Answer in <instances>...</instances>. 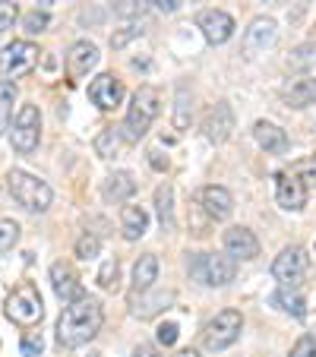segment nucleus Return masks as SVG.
Here are the masks:
<instances>
[{"mask_svg":"<svg viewBox=\"0 0 316 357\" xmlns=\"http://www.w3.org/2000/svg\"><path fill=\"white\" fill-rule=\"evenodd\" d=\"M101 323H105L101 303L95 297H80V301L63 307L61 319H57V342L63 348H82L86 342H92L98 335Z\"/></svg>","mask_w":316,"mask_h":357,"instance_id":"nucleus-1","label":"nucleus"},{"mask_svg":"<svg viewBox=\"0 0 316 357\" xmlns=\"http://www.w3.org/2000/svg\"><path fill=\"white\" fill-rule=\"evenodd\" d=\"M7 187H10V196H13L26 212H47L51 209V202H54L51 187H47L41 177L26 174V171H10Z\"/></svg>","mask_w":316,"mask_h":357,"instance_id":"nucleus-2","label":"nucleus"},{"mask_svg":"<svg viewBox=\"0 0 316 357\" xmlns=\"http://www.w3.org/2000/svg\"><path fill=\"white\" fill-rule=\"evenodd\" d=\"M158 89L152 86H140L133 95V105H130L127 111V121H123V136H127L130 142H140L142 136L149 133V127H152V121L158 117Z\"/></svg>","mask_w":316,"mask_h":357,"instance_id":"nucleus-3","label":"nucleus"},{"mask_svg":"<svg viewBox=\"0 0 316 357\" xmlns=\"http://www.w3.org/2000/svg\"><path fill=\"white\" fill-rule=\"evenodd\" d=\"M190 275L196 282L209 284V288H225V284L234 282L237 275V259H231L228 253H196L190 259Z\"/></svg>","mask_w":316,"mask_h":357,"instance_id":"nucleus-4","label":"nucleus"},{"mask_svg":"<svg viewBox=\"0 0 316 357\" xmlns=\"http://www.w3.org/2000/svg\"><path fill=\"white\" fill-rule=\"evenodd\" d=\"M241 329H243V317L237 310H222L206 323L202 329V344L206 351H225L241 338Z\"/></svg>","mask_w":316,"mask_h":357,"instance_id":"nucleus-5","label":"nucleus"},{"mask_svg":"<svg viewBox=\"0 0 316 357\" xmlns=\"http://www.w3.org/2000/svg\"><path fill=\"white\" fill-rule=\"evenodd\" d=\"M45 317V307H41V294L35 284H20L13 294L7 297V319L16 326H35Z\"/></svg>","mask_w":316,"mask_h":357,"instance_id":"nucleus-6","label":"nucleus"},{"mask_svg":"<svg viewBox=\"0 0 316 357\" xmlns=\"http://www.w3.org/2000/svg\"><path fill=\"white\" fill-rule=\"evenodd\" d=\"M38 136H41V114L35 105H22L20 114L13 121V130H10V142L20 155H29L35 146H38Z\"/></svg>","mask_w":316,"mask_h":357,"instance_id":"nucleus-7","label":"nucleus"},{"mask_svg":"<svg viewBox=\"0 0 316 357\" xmlns=\"http://www.w3.org/2000/svg\"><path fill=\"white\" fill-rule=\"evenodd\" d=\"M310 269V257L303 247H285L272 263V275L282 284H297Z\"/></svg>","mask_w":316,"mask_h":357,"instance_id":"nucleus-8","label":"nucleus"},{"mask_svg":"<svg viewBox=\"0 0 316 357\" xmlns=\"http://www.w3.org/2000/svg\"><path fill=\"white\" fill-rule=\"evenodd\" d=\"M35 61H38V47L32 45V41H13V45L0 54V73L7 76H26L32 73Z\"/></svg>","mask_w":316,"mask_h":357,"instance_id":"nucleus-9","label":"nucleus"},{"mask_svg":"<svg viewBox=\"0 0 316 357\" xmlns=\"http://www.w3.org/2000/svg\"><path fill=\"white\" fill-rule=\"evenodd\" d=\"M89 98H92V105H98L101 111L121 108V101H123V82L117 79L114 73L95 76V79L89 82Z\"/></svg>","mask_w":316,"mask_h":357,"instance_id":"nucleus-10","label":"nucleus"},{"mask_svg":"<svg viewBox=\"0 0 316 357\" xmlns=\"http://www.w3.org/2000/svg\"><path fill=\"white\" fill-rule=\"evenodd\" d=\"M202 130H206V139L212 146H222V142L231 139V133H234V111H231L228 101H218L216 108H209Z\"/></svg>","mask_w":316,"mask_h":357,"instance_id":"nucleus-11","label":"nucleus"},{"mask_svg":"<svg viewBox=\"0 0 316 357\" xmlns=\"http://www.w3.org/2000/svg\"><path fill=\"white\" fill-rule=\"evenodd\" d=\"M276 199L285 212H301L303 202H307V187L297 174H288V171H278L276 174Z\"/></svg>","mask_w":316,"mask_h":357,"instance_id":"nucleus-12","label":"nucleus"},{"mask_svg":"<svg viewBox=\"0 0 316 357\" xmlns=\"http://www.w3.org/2000/svg\"><path fill=\"white\" fill-rule=\"evenodd\" d=\"M200 29H202V35H206L209 45H225V41L234 35L237 26L225 10H206V13L200 16Z\"/></svg>","mask_w":316,"mask_h":357,"instance_id":"nucleus-13","label":"nucleus"},{"mask_svg":"<svg viewBox=\"0 0 316 357\" xmlns=\"http://www.w3.org/2000/svg\"><path fill=\"white\" fill-rule=\"evenodd\" d=\"M225 253L231 259H256L259 257V241L250 228H231L225 231Z\"/></svg>","mask_w":316,"mask_h":357,"instance_id":"nucleus-14","label":"nucleus"},{"mask_svg":"<svg viewBox=\"0 0 316 357\" xmlns=\"http://www.w3.org/2000/svg\"><path fill=\"white\" fill-rule=\"evenodd\" d=\"M200 199L212 222H225V218H231V212H234V196L225 187H216V183H212V187H202Z\"/></svg>","mask_w":316,"mask_h":357,"instance_id":"nucleus-15","label":"nucleus"},{"mask_svg":"<svg viewBox=\"0 0 316 357\" xmlns=\"http://www.w3.org/2000/svg\"><path fill=\"white\" fill-rule=\"evenodd\" d=\"M51 284H54V294L61 297V301H67V303H73V301H80V297H86V294H82L80 275H76L70 266H63V263H54V266H51Z\"/></svg>","mask_w":316,"mask_h":357,"instance_id":"nucleus-16","label":"nucleus"},{"mask_svg":"<svg viewBox=\"0 0 316 357\" xmlns=\"http://www.w3.org/2000/svg\"><path fill=\"white\" fill-rule=\"evenodd\" d=\"M278 38V29L272 20H253L243 35V47H247V54H256V51H266L269 45H276Z\"/></svg>","mask_w":316,"mask_h":357,"instance_id":"nucleus-17","label":"nucleus"},{"mask_svg":"<svg viewBox=\"0 0 316 357\" xmlns=\"http://www.w3.org/2000/svg\"><path fill=\"white\" fill-rule=\"evenodd\" d=\"M253 139L259 142V149H266V152H272V155H282L285 149H288V133H285L282 127H276V123H269V121H256L253 123Z\"/></svg>","mask_w":316,"mask_h":357,"instance_id":"nucleus-18","label":"nucleus"},{"mask_svg":"<svg viewBox=\"0 0 316 357\" xmlns=\"http://www.w3.org/2000/svg\"><path fill=\"white\" fill-rule=\"evenodd\" d=\"M155 282H158V257L146 253V257H140L133 266V291H130V297L146 294Z\"/></svg>","mask_w":316,"mask_h":357,"instance_id":"nucleus-19","label":"nucleus"},{"mask_svg":"<svg viewBox=\"0 0 316 357\" xmlns=\"http://www.w3.org/2000/svg\"><path fill=\"white\" fill-rule=\"evenodd\" d=\"M95 63H98V47H95L92 41H76V45L70 47L67 67H70L73 76H86Z\"/></svg>","mask_w":316,"mask_h":357,"instance_id":"nucleus-20","label":"nucleus"},{"mask_svg":"<svg viewBox=\"0 0 316 357\" xmlns=\"http://www.w3.org/2000/svg\"><path fill=\"white\" fill-rule=\"evenodd\" d=\"M105 199L108 202H123V199H130V196L136 193V181H133V174L130 171H114V174L105 181Z\"/></svg>","mask_w":316,"mask_h":357,"instance_id":"nucleus-21","label":"nucleus"},{"mask_svg":"<svg viewBox=\"0 0 316 357\" xmlns=\"http://www.w3.org/2000/svg\"><path fill=\"white\" fill-rule=\"evenodd\" d=\"M282 98H285V105H291V108H307V105H316V79L313 76H307V79L291 82V86L282 92Z\"/></svg>","mask_w":316,"mask_h":357,"instance_id":"nucleus-22","label":"nucleus"},{"mask_svg":"<svg viewBox=\"0 0 316 357\" xmlns=\"http://www.w3.org/2000/svg\"><path fill=\"white\" fill-rule=\"evenodd\" d=\"M272 303H276L278 310L291 313V317H307V301H303V294L294 288V284H282V288L272 294Z\"/></svg>","mask_w":316,"mask_h":357,"instance_id":"nucleus-23","label":"nucleus"},{"mask_svg":"<svg viewBox=\"0 0 316 357\" xmlns=\"http://www.w3.org/2000/svg\"><path fill=\"white\" fill-rule=\"evenodd\" d=\"M121 228L127 241H140L149 228V215L140 209V206H123L121 209Z\"/></svg>","mask_w":316,"mask_h":357,"instance_id":"nucleus-24","label":"nucleus"},{"mask_svg":"<svg viewBox=\"0 0 316 357\" xmlns=\"http://www.w3.org/2000/svg\"><path fill=\"white\" fill-rule=\"evenodd\" d=\"M155 206H158V222H162V228L174 231L177 218H174V187H171V183H162V187L155 190Z\"/></svg>","mask_w":316,"mask_h":357,"instance_id":"nucleus-25","label":"nucleus"},{"mask_svg":"<svg viewBox=\"0 0 316 357\" xmlns=\"http://www.w3.org/2000/svg\"><path fill=\"white\" fill-rule=\"evenodd\" d=\"M123 146V133L117 127H105L98 136H95V152L98 158H114Z\"/></svg>","mask_w":316,"mask_h":357,"instance_id":"nucleus-26","label":"nucleus"},{"mask_svg":"<svg viewBox=\"0 0 316 357\" xmlns=\"http://www.w3.org/2000/svg\"><path fill=\"white\" fill-rule=\"evenodd\" d=\"M174 301V294H155V297H149V301H130L133 303V317H140V319H149V317H155L158 310H168V303Z\"/></svg>","mask_w":316,"mask_h":357,"instance_id":"nucleus-27","label":"nucleus"},{"mask_svg":"<svg viewBox=\"0 0 316 357\" xmlns=\"http://www.w3.org/2000/svg\"><path fill=\"white\" fill-rule=\"evenodd\" d=\"M13 101H16V86L7 79H0V133L13 121Z\"/></svg>","mask_w":316,"mask_h":357,"instance_id":"nucleus-28","label":"nucleus"},{"mask_svg":"<svg viewBox=\"0 0 316 357\" xmlns=\"http://www.w3.org/2000/svg\"><path fill=\"white\" fill-rule=\"evenodd\" d=\"M288 67L291 70H310V67H316V41H310V45H301L297 51H291Z\"/></svg>","mask_w":316,"mask_h":357,"instance_id":"nucleus-29","label":"nucleus"},{"mask_svg":"<svg viewBox=\"0 0 316 357\" xmlns=\"http://www.w3.org/2000/svg\"><path fill=\"white\" fill-rule=\"evenodd\" d=\"M174 127L177 133H183V130L190 127V92L187 89H177V105H174Z\"/></svg>","mask_w":316,"mask_h":357,"instance_id":"nucleus-30","label":"nucleus"},{"mask_svg":"<svg viewBox=\"0 0 316 357\" xmlns=\"http://www.w3.org/2000/svg\"><path fill=\"white\" fill-rule=\"evenodd\" d=\"M149 3H152V0H114V13L121 16V20H140L149 10Z\"/></svg>","mask_w":316,"mask_h":357,"instance_id":"nucleus-31","label":"nucleus"},{"mask_svg":"<svg viewBox=\"0 0 316 357\" xmlns=\"http://www.w3.org/2000/svg\"><path fill=\"white\" fill-rule=\"evenodd\" d=\"M16 241H20V225L10 222V218H0V253L13 250Z\"/></svg>","mask_w":316,"mask_h":357,"instance_id":"nucleus-32","label":"nucleus"},{"mask_svg":"<svg viewBox=\"0 0 316 357\" xmlns=\"http://www.w3.org/2000/svg\"><path fill=\"white\" fill-rule=\"evenodd\" d=\"M98 247H101V241L86 231V234L76 241V257H80V259H95V257H98Z\"/></svg>","mask_w":316,"mask_h":357,"instance_id":"nucleus-33","label":"nucleus"},{"mask_svg":"<svg viewBox=\"0 0 316 357\" xmlns=\"http://www.w3.org/2000/svg\"><path fill=\"white\" fill-rule=\"evenodd\" d=\"M117 275H121V266H117V259H108V263L101 266V272H98V284L105 291L117 288Z\"/></svg>","mask_w":316,"mask_h":357,"instance_id":"nucleus-34","label":"nucleus"},{"mask_svg":"<svg viewBox=\"0 0 316 357\" xmlns=\"http://www.w3.org/2000/svg\"><path fill=\"white\" fill-rule=\"evenodd\" d=\"M291 357H316V335H301L291 348Z\"/></svg>","mask_w":316,"mask_h":357,"instance_id":"nucleus-35","label":"nucleus"},{"mask_svg":"<svg viewBox=\"0 0 316 357\" xmlns=\"http://www.w3.org/2000/svg\"><path fill=\"white\" fill-rule=\"evenodd\" d=\"M177 335H181V329H177L174 323H162L155 329V338H158V344H165V348H171V344L177 342Z\"/></svg>","mask_w":316,"mask_h":357,"instance_id":"nucleus-36","label":"nucleus"},{"mask_svg":"<svg viewBox=\"0 0 316 357\" xmlns=\"http://www.w3.org/2000/svg\"><path fill=\"white\" fill-rule=\"evenodd\" d=\"M13 22H16V3L13 0H0V35L7 32Z\"/></svg>","mask_w":316,"mask_h":357,"instance_id":"nucleus-37","label":"nucleus"},{"mask_svg":"<svg viewBox=\"0 0 316 357\" xmlns=\"http://www.w3.org/2000/svg\"><path fill=\"white\" fill-rule=\"evenodd\" d=\"M22 357H38L41 351H45V342H41V335H35V332H29L26 338H22Z\"/></svg>","mask_w":316,"mask_h":357,"instance_id":"nucleus-38","label":"nucleus"},{"mask_svg":"<svg viewBox=\"0 0 316 357\" xmlns=\"http://www.w3.org/2000/svg\"><path fill=\"white\" fill-rule=\"evenodd\" d=\"M22 26H26L29 35L45 32V29H47V13H38V10H35V13H29L26 20H22Z\"/></svg>","mask_w":316,"mask_h":357,"instance_id":"nucleus-39","label":"nucleus"},{"mask_svg":"<svg viewBox=\"0 0 316 357\" xmlns=\"http://www.w3.org/2000/svg\"><path fill=\"white\" fill-rule=\"evenodd\" d=\"M301 174L307 177V181H316V155L310 158V162H303V165H301Z\"/></svg>","mask_w":316,"mask_h":357,"instance_id":"nucleus-40","label":"nucleus"},{"mask_svg":"<svg viewBox=\"0 0 316 357\" xmlns=\"http://www.w3.org/2000/svg\"><path fill=\"white\" fill-rule=\"evenodd\" d=\"M155 10H162V13H174L177 10V0H152Z\"/></svg>","mask_w":316,"mask_h":357,"instance_id":"nucleus-41","label":"nucleus"},{"mask_svg":"<svg viewBox=\"0 0 316 357\" xmlns=\"http://www.w3.org/2000/svg\"><path fill=\"white\" fill-rule=\"evenodd\" d=\"M133 357H158V351H155L152 344H140V348L133 351Z\"/></svg>","mask_w":316,"mask_h":357,"instance_id":"nucleus-42","label":"nucleus"},{"mask_svg":"<svg viewBox=\"0 0 316 357\" xmlns=\"http://www.w3.org/2000/svg\"><path fill=\"white\" fill-rule=\"evenodd\" d=\"M177 357H202V354H200V351H181Z\"/></svg>","mask_w":316,"mask_h":357,"instance_id":"nucleus-43","label":"nucleus"},{"mask_svg":"<svg viewBox=\"0 0 316 357\" xmlns=\"http://www.w3.org/2000/svg\"><path fill=\"white\" fill-rule=\"evenodd\" d=\"M269 3H276V0H269Z\"/></svg>","mask_w":316,"mask_h":357,"instance_id":"nucleus-44","label":"nucleus"},{"mask_svg":"<svg viewBox=\"0 0 316 357\" xmlns=\"http://www.w3.org/2000/svg\"><path fill=\"white\" fill-rule=\"evenodd\" d=\"M313 250H316V247H313Z\"/></svg>","mask_w":316,"mask_h":357,"instance_id":"nucleus-45","label":"nucleus"}]
</instances>
